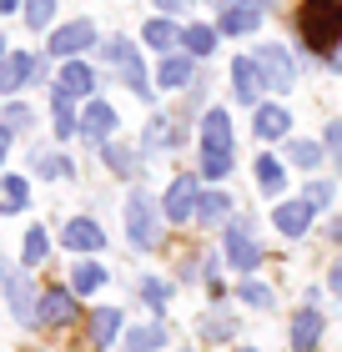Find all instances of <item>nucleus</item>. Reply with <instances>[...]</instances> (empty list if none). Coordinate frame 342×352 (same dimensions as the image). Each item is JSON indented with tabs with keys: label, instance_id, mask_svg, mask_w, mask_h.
Returning <instances> with one entry per match:
<instances>
[{
	"label": "nucleus",
	"instance_id": "obj_33",
	"mask_svg": "<svg viewBox=\"0 0 342 352\" xmlns=\"http://www.w3.org/2000/svg\"><path fill=\"white\" fill-rule=\"evenodd\" d=\"M51 15H56V0H25V25L30 30H45Z\"/></svg>",
	"mask_w": 342,
	"mask_h": 352
},
{
	"label": "nucleus",
	"instance_id": "obj_47",
	"mask_svg": "<svg viewBox=\"0 0 342 352\" xmlns=\"http://www.w3.org/2000/svg\"><path fill=\"white\" fill-rule=\"evenodd\" d=\"M0 60H6V36H0Z\"/></svg>",
	"mask_w": 342,
	"mask_h": 352
},
{
	"label": "nucleus",
	"instance_id": "obj_2",
	"mask_svg": "<svg viewBox=\"0 0 342 352\" xmlns=\"http://www.w3.org/2000/svg\"><path fill=\"white\" fill-rule=\"evenodd\" d=\"M297 25H302V41H307V51H312V56H337L342 21L332 15L328 0H307L302 15H297Z\"/></svg>",
	"mask_w": 342,
	"mask_h": 352
},
{
	"label": "nucleus",
	"instance_id": "obj_40",
	"mask_svg": "<svg viewBox=\"0 0 342 352\" xmlns=\"http://www.w3.org/2000/svg\"><path fill=\"white\" fill-rule=\"evenodd\" d=\"M328 151L337 156V171H342V121H332V126H328Z\"/></svg>",
	"mask_w": 342,
	"mask_h": 352
},
{
	"label": "nucleus",
	"instance_id": "obj_27",
	"mask_svg": "<svg viewBox=\"0 0 342 352\" xmlns=\"http://www.w3.org/2000/svg\"><path fill=\"white\" fill-rule=\"evenodd\" d=\"M182 45L191 56H211V51H217V25H186L182 30Z\"/></svg>",
	"mask_w": 342,
	"mask_h": 352
},
{
	"label": "nucleus",
	"instance_id": "obj_6",
	"mask_svg": "<svg viewBox=\"0 0 342 352\" xmlns=\"http://www.w3.org/2000/svg\"><path fill=\"white\" fill-rule=\"evenodd\" d=\"M226 262H232L237 272H252L257 262H262V247H257V236H252V221H247V217H237L232 227H226Z\"/></svg>",
	"mask_w": 342,
	"mask_h": 352
},
{
	"label": "nucleus",
	"instance_id": "obj_35",
	"mask_svg": "<svg viewBox=\"0 0 342 352\" xmlns=\"http://www.w3.org/2000/svg\"><path fill=\"white\" fill-rule=\"evenodd\" d=\"M141 302H146V307H156V312H161V307L171 302V287H167V282H156V277H146V282H141Z\"/></svg>",
	"mask_w": 342,
	"mask_h": 352
},
{
	"label": "nucleus",
	"instance_id": "obj_10",
	"mask_svg": "<svg viewBox=\"0 0 342 352\" xmlns=\"http://www.w3.org/2000/svg\"><path fill=\"white\" fill-rule=\"evenodd\" d=\"M197 176H176L171 191H167V201H161V212H167L171 221H191V212H197Z\"/></svg>",
	"mask_w": 342,
	"mask_h": 352
},
{
	"label": "nucleus",
	"instance_id": "obj_5",
	"mask_svg": "<svg viewBox=\"0 0 342 352\" xmlns=\"http://www.w3.org/2000/svg\"><path fill=\"white\" fill-rule=\"evenodd\" d=\"M106 60H111V71H116L121 76V81L126 86H131L136 96H141V101H146V96H151V81H146V71H141V56H136V45L131 41H106Z\"/></svg>",
	"mask_w": 342,
	"mask_h": 352
},
{
	"label": "nucleus",
	"instance_id": "obj_41",
	"mask_svg": "<svg viewBox=\"0 0 342 352\" xmlns=\"http://www.w3.org/2000/svg\"><path fill=\"white\" fill-rule=\"evenodd\" d=\"M6 126H15V131H25V126H30V111H25V106H6Z\"/></svg>",
	"mask_w": 342,
	"mask_h": 352
},
{
	"label": "nucleus",
	"instance_id": "obj_38",
	"mask_svg": "<svg viewBox=\"0 0 342 352\" xmlns=\"http://www.w3.org/2000/svg\"><path fill=\"white\" fill-rule=\"evenodd\" d=\"M25 201H30V186H25V176H6V206H15V212H21Z\"/></svg>",
	"mask_w": 342,
	"mask_h": 352
},
{
	"label": "nucleus",
	"instance_id": "obj_3",
	"mask_svg": "<svg viewBox=\"0 0 342 352\" xmlns=\"http://www.w3.org/2000/svg\"><path fill=\"white\" fill-rule=\"evenodd\" d=\"M126 236H131V247L151 252L161 242V227H156V206L146 191H131V201H126Z\"/></svg>",
	"mask_w": 342,
	"mask_h": 352
},
{
	"label": "nucleus",
	"instance_id": "obj_11",
	"mask_svg": "<svg viewBox=\"0 0 342 352\" xmlns=\"http://www.w3.org/2000/svg\"><path fill=\"white\" fill-rule=\"evenodd\" d=\"M36 76H41V60L25 56V51H15V56L0 60V91H6V96H15L25 81H36Z\"/></svg>",
	"mask_w": 342,
	"mask_h": 352
},
{
	"label": "nucleus",
	"instance_id": "obj_13",
	"mask_svg": "<svg viewBox=\"0 0 342 352\" xmlns=\"http://www.w3.org/2000/svg\"><path fill=\"white\" fill-rule=\"evenodd\" d=\"M86 45H96V25L91 21H71L51 36V56H81Z\"/></svg>",
	"mask_w": 342,
	"mask_h": 352
},
{
	"label": "nucleus",
	"instance_id": "obj_28",
	"mask_svg": "<svg viewBox=\"0 0 342 352\" xmlns=\"http://www.w3.org/2000/svg\"><path fill=\"white\" fill-rule=\"evenodd\" d=\"M161 342H167V327H136V332H126V352H156Z\"/></svg>",
	"mask_w": 342,
	"mask_h": 352
},
{
	"label": "nucleus",
	"instance_id": "obj_19",
	"mask_svg": "<svg viewBox=\"0 0 342 352\" xmlns=\"http://www.w3.org/2000/svg\"><path fill=\"white\" fill-rule=\"evenodd\" d=\"M66 96H91L96 91V71L86 66V60H66V66H61V81H56Z\"/></svg>",
	"mask_w": 342,
	"mask_h": 352
},
{
	"label": "nucleus",
	"instance_id": "obj_48",
	"mask_svg": "<svg viewBox=\"0 0 342 352\" xmlns=\"http://www.w3.org/2000/svg\"><path fill=\"white\" fill-rule=\"evenodd\" d=\"M237 352H257V347H237Z\"/></svg>",
	"mask_w": 342,
	"mask_h": 352
},
{
	"label": "nucleus",
	"instance_id": "obj_24",
	"mask_svg": "<svg viewBox=\"0 0 342 352\" xmlns=\"http://www.w3.org/2000/svg\"><path fill=\"white\" fill-rule=\"evenodd\" d=\"M71 101H76V96H66L61 86L51 91V111H56V141H66V136L76 131V126H81V121H76V111H71Z\"/></svg>",
	"mask_w": 342,
	"mask_h": 352
},
{
	"label": "nucleus",
	"instance_id": "obj_44",
	"mask_svg": "<svg viewBox=\"0 0 342 352\" xmlns=\"http://www.w3.org/2000/svg\"><path fill=\"white\" fill-rule=\"evenodd\" d=\"M6 151H10V126L0 121V162H6Z\"/></svg>",
	"mask_w": 342,
	"mask_h": 352
},
{
	"label": "nucleus",
	"instance_id": "obj_18",
	"mask_svg": "<svg viewBox=\"0 0 342 352\" xmlns=\"http://www.w3.org/2000/svg\"><path fill=\"white\" fill-rule=\"evenodd\" d=\"M252 131L262 136V141H282L292 131V116L282 106H257V121H252Z\"/></svg>",
	"mask_w": 342,
	"mask_h": 352
},
{
	"label": "nucleus",
	"instance_id": "obj_46",
	"mask_svg": "<svg viewBox=\"0 0 342 352\" xmlns=\"http://www.w3.org/2000/svg\"><path fill=\"white\" fill-rule=\"evenodd\" d=\"M15 6H21V0H0V10H15Z\"/></svg>",
	"mask_w": 342,
	"mask_h": 352
},
{
	"label": "nucleus",
	"instance_id": "obj_7",
	"mask_svg": "<svg viewBox=\"0 0 342 352\" xmlns=\"http://www.w3.org/2000/svg\"><path fill=\"white\" fill-rule=\"evenodd\" d=\"M76 292L71 287H51V292H41V307H36V322L41 327H71L76 322Z\"/></svg>",
	"mask_w": 342,
	"mask_h": 352
},
{
	"label": "nucleus",
	"instance_id": "obj_4",
	"mask_svg": "<svg viewBox=\"0 0 342 352\" xmlns=\"http://www.w3.org/2000/svg\"><path fill=\"white\" fill-rule=\"evenodd\" d=\"M0 282H6V302H10V312H15V322H36V307H41V292L30 287L25 272H15L6 257H0Z\"/></svg>",
	"mask_w": 342,
	"mask_h": 352
},
{
	"label": "nucleus",
	"instance_id": "obj_37",
	"mask_svg": "<svg viewBox=\"0 0 342 352\" xmlns=\"http://www.w3.org/2000/svg\"><path fill=\"white\" fill-rule=\"evenodd\" d=\"M237 297H242V302H252V307H272V287H262V282H242V287H237Z\"/></svg>",
	"mask_w": 342,
	"mask_h": 352
},
{
	"label": "nucleus",
	"instance_id": "obj_25",
	"mask_svg": "<svg viewBox=\"0 0 342 352\" xmlns=\"http://www.w3.org/2000/svg\"><path fill=\"white\" fill-rule=\"evenodd\" d=\"M191 60L197 56H167L161 71H156V86H186L191 81Z\"/></svg>",
	"mask_w": 342,
	"mask_h": 352
},
{
	"label": "nucleus",
	"instance_id": "obj_12",
	"mask_svg": "<svg viewBox=\"0 0 342 352\" xmlns=\"http://www.w3.org/2000/svg\"><path fill=\"white\" fill-rule=\"evenodd\" d=\"M232 91H237V101L257 106V96L267 91L262 71H257V56H237V66H232Z\"/></svg>",
	"mask_w": 342,
	"mask_h": 352
},
{
	"label": "nucleus",
	"instance_id": "obj_39",
	"mask_svg": "<svg viewBox=\"0 0 342 352\" xmlns=\"http://www.w3.org/2000/svg\"><path fill=\"white\" fill-rule=\"evenodd\" d=\"M302 201L312 206V212H317V206H328L332 201V182H307V197Z\"/></svg>",
	"mask_w": 342,
	"mask_h": 352
},
{
	"label": "nucleus",
	"instance_id": "obj_34",
	"mask_svg": "<svg viewBox=\"0 0 342 352\" xmlns=\"http://www.w3.org/2000/svg\"><path fill=\"white\" fill-rule=\"evenodd\" d=\"M36 171H41V176H51V182H61V176H76V166L66 162V156H51V151L36 156Z\"/></svg>",
	"mask_w": 342,
	"mask_h": 352
},
{
	"label": "nucleus",
	"instance_id": "obj_26",
	"mask_svg": "<svg viewBox=\"0 0 342 352\" xmlns=\"http://www.w3.org/2000/svg\"><path fill=\"white\" fill-rule=\"evenodd\" d=\"M257 186H262L267 197H277V191L287 186V171H282V162H277V156H257Z\"/></svg>",
	"mask_w": 342,
	"mask_h": 352
},
{
	"label": "nucleus",
	"instance_id": "obj_14",
	"mask_svg": "<svg viewBox=\"0 0 342 352\" xmlns=\"http://www.w3.org/2000/svg\"><path fill=\"white\" fill-rule=\"evenodd\" d=\"M61 242H66L71 252H101V247H106V232L96 227L91 217H71L66 232H61Z\"/></svg>",
	"mask_w": 342,
	"mask_h": 352
},
{
	"label": "nucleus",
	"instance_id": "obj_1",
	"mask_svg": "<svg viewBox=\"0 0 342 352\" xmlns=\"http://www.w3.org/2000/svg\"><path fill=\"white\" fill-rule=\"evenodd\" d=\"M237 162V136H232V116L226 111H206L202 116V176H226Z\"/></svg>",
	"mask_w": 342,
	"mask_h": 352
},
{
	"label": "nucleus",
	"instance_id": "obj_30",
	"mask_svg": "<svg viewBox=\"0 0 342 352\" xmlns=\"http://www.w3.org/2000/svg\"><path fill=\"white\" fill-rule=\"evenodd\" d=\"M101 156H106V166L116 171V176H136V156L126 151V146H116V141H101Z\"/></svg>",
	"mask_w": 342,
	"mask_h": 352
},
{
	"label": "nucleus",
	"instance_id": "obj_9",
	"mask_svg": "<svg viewBox=\"0 0 342 352\" xmlns=\"http://www.w3.org/2000/svg\"><path fill=\"white\" fill-rule=\"evenodd\" d=\"M257 25H262V6H252V0H232V6H222V21H217L222 36H252Z\"/></svg>",
	"mask_w": 342,
	"mask_h": 352
},
{
	"label": "nucleus",
	"instance_id": "obj_15",
	"mask_svg": "<svg viewBox=\"0 0 342 352\" xmlns=\"http://www.w3.org/2000/svg\"><path fill=\"white\" fill-rule=\"evenodd\" d=\"M317 342H322V312L297 307V317H292V352H317Z\"/></svg>",
	"mask_w": 342,
	"mask_h": 352
},
{
	"label": "nucleus",
	"instance_id": "obj_32",
	"mask_svg": "<svg viewBox=\"0 0 342 352\" xmlns=\"http://www.w3.org/2000/svg\"><path fill=\"white\" fill-rule=\"evenodd\" d=\"M45 252H51V236H45L41 227H30V232H25V267H41Z\"/></svg>",
	"mask_w": 342,
	"mask_h": 352
},
{
	"label": "nucleus",
	"instance_id": "obj_42",
	"mask_svg": "<svg viewBox=\"0 0 342 352\" xmlns=\"http://www.w3.org/2000/svg\"><path fill=\"white\" fill-rule=\"evenodd\" d=\"M156 6L167 10V15H182V10H186V0H156Z\"/></svg>",
	"mask_w": 342,
	"mask_h": 352
},
{
	"label": "nucleus",
	"instance_id": "obj_21",
	"mask_svg": "<svg viewBox=\"0 0 342 352\" xmlns=\"http://www.w3.org/2000/svg\"><path fill=\"white\" fill-rule=\"evenodd\" d=\"M226 212H232L226 191H202V197H197V212H191V221H202V227H217Z\"/></svg>",
	"mask_w": 342,
	"mask_h": 352
},
{
	"label": "nucleus",
	"instance_id": "obj_20",
	"mask_svg": "<svg viewBox=\"0 0 342 352\" xmlns=\"http://www.w3.org/2000/svg\"><path fill=\"white\" fill-rule=\"evenodd\" d=\"M307 221H312V206H307V201H282V206H277V232L302 236Z\"/></svg>",
	"mask_w": 342,
	"mask_h": 352
},
{
	"label": "nucleus",
	"instance_id": "obj_8",
	"mask_svg": "<svg viewBox=\"0 0 342 352\" xmlns=\"http://www.w3.org/2000/svg\"><path fill=\"white\" fill-rule=\"evenodd\" d=\"M257 71H262L267 91H287V86H292V76H297L282 45H262V51H257Z\"/></svg>",
	"mask_w": 342,
	"mask_h": 352
},
{
	"label": "nucleus",
	"instance_id": "obj_45",
	"mask_svg": "<svg viewBox=\"0 0 342 352\" xmlns=\"http://www.w3.org/2000/svg\"><path fill=\"white\" fill-rule=\"evenodd\" d=\"M328 6H332V15H337V21H342V0H328Z\"/></svg>",
	"mask_w": 342,
	"mask_h": 352
},
{
	"label": "nucleus",
	"instance_id": "obj_43",
	"mask_svg": "<svg viewBox=\"0 0 342 352\" xmlns=\"http://www.w3.org/2000/svg\"><path fill=\"white\" fill-rule=\"evenodd\" d=\"M328 282H332V292H337V297H342V257H337V262H332V277H328Z\"/></svg>",
	"mask_w": 342,
	"mask_h": 352
},
{
	"label": "nucleus",
	"instance_id": "obj_31",
	"mask_svg": "<svg viewBox=\"0 0 342 352\" xmlns=\"http://www.w3.org/2000/svg\"><path fill=\"white\" fill-rule=\"evenodd\" d=\"M287 156H292L297 166H307V171L322 166V146H317V141H287Z\"/></svg>",
	"mask_w": 342,
	"mask_h": 352
},
{
	"label": "nucleus",
	"instance_id": "obj_36",
	"mask_svg": "<svg viewBox=\"0 0 342 352\" xmlns=\"http://www.w3.org/2000/svg\"><path fill=\"white\" fill-rule=\"evenodd\" d=\"M171 141H176V136H171V121H167V116H156L151 126H146V146H151V151H156V146H171Z\"/></svg>",
	"mask_w": 342,
	"mask_h": 352
},
{
	"label": "nucleus",
	"instance_id": "obj_17",
	"mask_svg": "<svg viewBox=\"0 0 342 352\" xmlns=\"http://www.w3.org/2000/svg\"><path fill=\"white\" fill-rule=\"evenodd\" d=\"M111 131H116V111H111L106 101H91L86 111H81V136L86 141H106Z\"/></svg>",
	"mask_w": 342,
	"mask_h": 352
},
{
	"label": "nucleus",
	"instance_id": "obj_22",
	"mask_svg": "<svg viewBox=\"0 0 342 352\" xmlns=\"http://www.w3.org/2000/svg\"><path fill=\"white\" fill-rule=\"evenodd\" d=\"M141 41L151 45V51H171L176 41H182V30H176L167 15H156V21H146V30H141Z\"/></svg>",
	"mask_w": 342,
	"mask_h": 352
},
{
	"label": "nucleus",
	"instance_id": "obj_29",
	"mask_svg": "<svg viewBox=\"0 0 342 352\" xmlns=\"http://www.w3.org/2000/svg\"><path fill=\"white\" fill-rule=\"evenodd\" d=\"M202 338H206V342H226V338H237V322H232L226 312H206V317H202Z\"/></svg>",
	"mask_w": 342,
	"mask_h": 352
},
{
	"label": "nucleus",
	"instance_id": "obj_16",
	"mask_svg": "<svg viewBox=\"0 0 342 352\" xmlns=\"http://www.w3.org/2000/svg\"><path fill=\"white\" fill-rule=\"evenodd\" d=\"M116 332H121V312L116 307H96L86 317V342L91 347H111V342H116Z\"/></svg>",
	"mask_w": 342,
	"mask_h": 352
},
{
	"label": "nucleus",
	"instance_id": "obj_23",
	"mask_svg": "<svg viewBox=\"0 0 342 352\" xmlns=\"http://www.w3.org/2000/svg\"><path fill=\"white\" fill-rule=\"evenodd\" d=\"M101 287H106V267L81 262V267L71 272V292H76V297H91V292H101Z\"/></svg>",
	"mask_w": 342,
	"mask_h": 352
}]
</instances>
